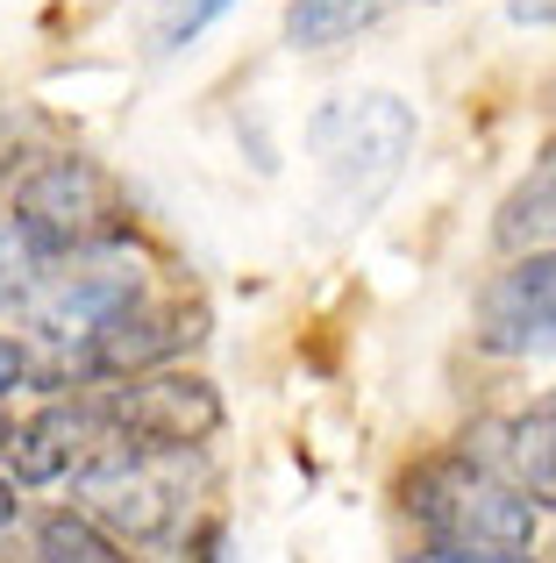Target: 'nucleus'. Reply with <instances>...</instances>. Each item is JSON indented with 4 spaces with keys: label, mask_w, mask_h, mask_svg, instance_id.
<instances>
[{
    "label": "nucleus",
    "mask_w": 556,
    "mask_h": 563,
    "mask_svg": "<svg viewBox=\"0 0 556 563\" xmlns=\"http://www.w3.org/2000/svg\"><path fill=\"white\" fill-rule=\"evenodd\" d=\"M471 343L486 350V357H507V364L556 357V243L514 250V264H500V272L478 286Z\"/></svg>",
    "instance_id": "6"
},
{
    "label": "nucleus",
    "mask_w": 556,
    "mask_h": 563,
    "mask_svg": "<svg viewBox=\"0 0 556 563\" xmlns=\"http://www.w3.org/2000/svg\"><path fill=\"white\" fill-rule=\"evenodd\" d=\"M464 450L486 471H500L507 485H521L535 514L556 507V393L535 399L514 421H492V428H478V435H464Z\"/></svg>",
    "instance_id": "9"
},
{
    "label": "nucleus",
    "mask_w": 556,
    "mask_h": 563,
    "mask_svg": "<svg viewBox=\"0 0 556 563\" xmlns=\"http://www.w3.org/2000/svg\"><path fill=\"white\" fill-rule=\"evenodd\" d=\"M108 442V421H100L93 393H71L36 407L29 421H14L8 435V478L14 485H57V478H79V464Z\"/></svg>",
    "instance_id": "8"
},
{
    "label": "nucleus",
    "mask_w": 556,
    "mask_h": 563,
    "mask_svg": "<svg viewBox=\"0 0 556 563\" xmlns=\"http://www.w3.org/2000/svg\"><path fill=\"white\" fill-rule=\"evenodd\" d=\"M407 514L429 542L443 550H507L529 556L543 514L529 507L521 485H507L500 471H486L471 450H443L421 471H407Z\"/></svg>",
    "instance_id": "2"
},
{
    "label": "nucleus",
    "mask_w": 556,
    "mask_h": 563,
    "mask_svg": "<svg viewBox=\"0 0 556 563\" xmlns=\"http://www.w3.org/2000/svg\"><path fill=\"white\" fill-rule=\"evenodd\" d=\"M407 563H535V556H507V550H443V542H429V550H414Z\"/></svg>",
    "instance_id": "16"
},
{
    "label": "nucleus",
    "mask_w": 556,
    "mask_h": 563,
    "mask_svg": "<svg viewBox=\"0 0 556 563\" xmlns=\"http://www.w3.org/2000/svg\"><path fill=\"white\" fill-rule=\"evenodd\" d=\"M29 556L36 563H136L86 507H43L29 521Z\"/></svg>",
    "instance_id": "10"
},
{
    "label": "nucleus",
    "mask_w": 556,
    "mask_h": 563,
    "mask_svg": "<svg viewBox=\"0 0 556 563\" xmlns=\"http://www.w3.org/2000/svg\"><path fill=\"white\" fill-rule=\"evenodd\" d=\"M8 235L22 243L29 272H57L71 257H93V250H114L122 221H114V186L93 157H43L14 179L8 200Z\"/></svg>",
    "instance_id": "3"
},
{
    "label": "nucleus",
    "mask_w": 556,
    "mask_h": 563,
    "mask_svg": "<svg viewBox=\"0 0 556 563\" xmlns=\"http://www.w3.org/2000/svg\"><path fill=\"white\" fill-rule=\"evenodd\" d=\"M500 243L507 250H543V243H556V151H543V165L507 192V207H500Z\"/></svg>",
    "instance_id": "12"
},
{
    "label": "nucleus",
    "mask_w": 556,
    "mask_h": 563,
    "mask_svg": "<svg viewBox=\"0 0 556 563\" xmlns=\"http://www.w3.org/2000/svg\"><path fill=\"white\" fill-rule=\"evenodd\" d=\"M236 0H151L143 8V57H179L186 43H200Z\"/></svg>",
    "instance_id": "13"
},
{
    "label": "nucleus",
    "mask_w": 556,
    "mask_h": 563,
    "mask_svg": "<svg viewBox=\"0 0 556 563\" xmlns=\"http://www.w3.org/2000/svg\"><path fill=\"white\" fill-rule=\"evenodd\" d=\"M79 499L122 550H151L186 528V456H143L129 442H100L79 464Z\"/></svg>",
    "instance_id": "4"
},
{
    "label": "nucleus",
    "mask_w": 556,
    "mask_h": 563,
    "mask_svg": "<svg viewBox=\"0 0 556 563\" xmlns=\"http://www.w3.org/2000/svg\"><path fill=\"white\" fill-rule=\"evenodd\" d=\"M8 435H14V413L0 407V456H8Z\"/></svg>",
    "instance_id": "19"
},
{
    "label": "nucleus",
    "mask_w": 556,
    "mask_h": 563,
    "mask_svg": "<svg viewBox=\"0 0 556 563\" xmlns=\"http://www.w3.org/2000/svg\"><path fill=\"white\" fill-rule=\"evenodd\" d=\"M22 521V493H14V478H0V536Z\"/></svg>",
    "instance_id": "18"
},
{
    "label": "nucleus",
    "mask_w": 556,
    "mask_h": 563,
    "mask_svg": "<svg viewBox=\"0 0 556 563\" xmlns=\"http://www.w3.org/2000/svg\"><path fill=\"white\" fill-rule=\"evenodd\" d=\"M208 335V314L186 300H151L143 292L129 314H114L93 343L71 357V385L93 393V385H114V378H136V372H157V364H179V350H193Z\"/></svg>",
    "instance_id": "7"
},
{
    "label": "nucleus",
    "mask_w": 556,
    "mask_h": 563,
    "mask_svg": "<svg viewBox=\"0 0 556 563\" xmlns=\"http://www.w3.org/2000/svg\"><path fill=\"white\" fill-rule=\"evenodd\" d=\"M93 407H100V421H108V435L129 442V450H143V456H193L200 442H214L222 421H229L222 393L200 372H179V364L93 385Z\"/></svg>",
    "instance_id": "5"
},
{
    "label": "nucleus",
    "mask_w": 556,
    "mask_h": 563,
    "mask_svg": "<svg viewBox=\"0 0 556 563\" xmlns=\"http://www.w3.org/2000/svg\"><path fill=\"white\" fill-rule=\"evenodd\" d=\"M29 378H36V350H29V335H0V407H8L14 393H29Z\"/></svg>",
    "instance_id": "15"
},
{
    "label": "nucleus",
    "mask_w": 556,
    "mask_h": 563,
    "mask_svg": "<svg viewBox=\"0 0 556 563\" xmlns=\"http://www.w3.org/2000/svg\"><path fill=\"white\" fill-rule=\"evenodd\" d=\"M507 22H521V29H556V0H507Z\"/></svg>",
    "instance_id": "17"
},
{
    "label": "nucleus",
    "mask_w": 556,
    "mask_h": 563,
    "mask_svg": "<svg viewBox=\"0 0 556 563\" xmlns=\"http://www.w3.org/2000/svg\"><path fill=\"white\" fill-rule=\"evenodd\" d=\"M421 143L414 100L392 86H343L307 114V157H314V235H357L392 186L407 179Z\"/></svg>",
    "instance_id": "1"
},
{
    "label": "nucleus",
    "mask_w": 556,
    "mask_h": 563,
    "mask_svg": "<svg viewBox=\"0 0 556 563\" xmlns=\"http://www.w3.org/2000/svg\"><path fill=\"white\" fill-rule=\"evenodd\" d=\"M29 286H36V272H29L22 243H14L8 221H0V307H22V300H29Z\"/></svg>",
    "instance_id": "14"
},
{
    "label": "nucleus",
    "mask_w": 556,
    "mask_h": 563,
    "mask_svg": "<svg viewBox=\"0 0 556 563\" xmlns=\"http://www.w3.org/2000/svg\"><path fill=\"white\" fill-rule=\"evenodd\" d=\"M400 0H286V43L292 51H335V43L378 29Z\"/></svg>",
    "instance_id": "11"
}]
</instances>
